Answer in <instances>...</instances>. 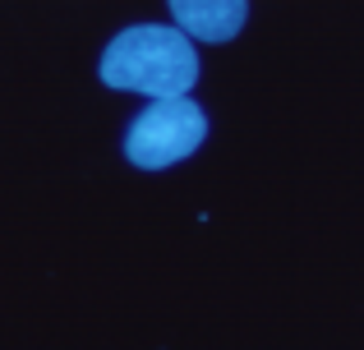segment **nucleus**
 <instances>
[{"label": "nucleus", "instance_id": "1", "mask_svg": "<svg viewBox=\"0 0 364 350\" xmlns=\"http://www.w3.org/2000/svg\"><path fill=\"white\" fill-rule=\"evenodd\" d=\"M102 83L120 92H148V97H180L198 83V55L189 33L166 23H134L116 33L102 51Z\"/></svg>", "mask_w": 364, "mask_h": 350}, {"label": "nucleus", "instance_id": "2", "mask_svg": "<svg viewBox=\"0 0 364 350\" xmlns=\"http://www.w3.org/2000/svg\"><path fill=\"white\" fill-rule=\"evenodd\" d=\"M203 138H208V116L198 102H189L185 92L152 97V106L139 111V120L124 134V157L139 171H166V166L194 157Z\"/></svg>", "mask_w": 364, "mask_h": 350}, {"label": "nucleus", "instance_id": "3", "mask_svg": "<svg viewBox=\"0 0 364 350\" xmlns=\"http://www.w3.org/2000/svg\"><path fill=\"white\" fill-rule=\"evenodd\" d=\"M166 5L180 33L198 37V42H231L249 14V0H166Z\"/></svg>", "mask_w": 364, "mask_h": 350}]
</instances>
